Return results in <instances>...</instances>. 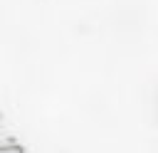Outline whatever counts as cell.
Wrapping results in <instances>:
<instances>
[{"label":"cell","instance_id":"obj_1","mask_svg":"<svg viewBox=\"0 0 158 153\" xmlns=\"http://www.w3.org/2000/svg\"><path fill=\"white\" fill-rule=\"evenodd\" d=\"M0 153H25V148L20 143H10V146H0Z\"/></svg>","mask_w":158,"mask_h":153}]
</instances>
